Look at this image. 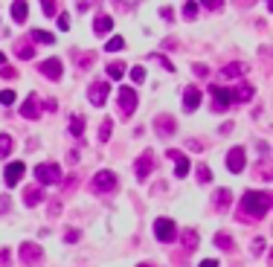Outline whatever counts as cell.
<instances>
[{
    "instance_id": "obj_1",
    "label": "cell",
    "mask_w": 273,
    "mask_h": 267,
    "mask_svg": "<svg viewBox=\"0 0 273 267\" xmlns=\"http://www.w3.org/2000/svg\"><path fill=\"white\" fill-rule=\"evenodd\" d=\"M241 209L250 218H264V215L270 212V195L267 192H247L241 197Z\"/></svg>"
},
{
    "instance_id": "obj_2",
    "label": "cell",
    "mask_w": 273,
    "mask_h": 267,
    "mask_svg": "<svg viewBox=\"0 0 273 267\" xmlns=\"http://www.w3.org/2000/svg\"><path fill=\"white\" fill-rule=\"evenodd\" d=\"M35 180L41 186H55V183H61V169H58V163H41L35 169Z\"/></svg>"
},
{
    "instance_id": "obj_3",
    "label": "cell",
    "mask_w": 273,
    "mask_h": 267,
    "mask_svg": "<svg viewBox=\"0 0 273 267\" xmlns=\"http://www.w3.org/2000/svg\"><path fill=\"white\" fill-rule=\"evenodd\" d=\"M117 189V174L113 171H96L93 174V192L96 195H110Z\"/></svg>"
},
{
    "instance_id": "obj_4",
    "label": "cell",
    "mask_w": 273,
    "mask_h": 267,
    "mask_svg": "<svg viewBox=\"0 0 273 267\" xmlns=\"http://www.w3.org/2000/svg\"><path fill=\"white\" fill-rule=\"evenodd\" d=\"M20 258H24V264L38 267L44 261V250L38 247V244H32V241H24V244H20Z\"/></svg>"
},
{
    "instance_id": "obj_5",
    "label": "cell",
    "mask_w": 273,
    "mask_h": 267,
    "mask_svg": "<svg viewBox=\"0 0 273 267\" xmlns=\"http://www.w3.org/2000/svg\"><path fill=\"white\" fill-rule=\"evenodd\" d=\"M154 235H157V241H174L177 238V224H174L172 218H157Z\"/></svg>"
},
{
    "instance_id": "obj_6",
    "label": "cell",
    "mask_w": 273,
    "mask_h": 267,
    "mask_svg": "<svg viewBox=\"0 0 273 267\" xmlns=\"http://www.w3.org/2000/svg\"><path fill=\"white\" fill-rule=\"evenodd\" d=\"M108 93H110L108 81H93L90 87H87V99H90V105H96V107H102L108 102Z\"/></svg>"
},
{
    "instance_id": "obj_7",
    "label": "cell",
    "mask_w": 273,
    "mask_h": 267,
    "mask_svg": "<svg viewBox=\"0 0 273 267\" xmlns=\"http://www.w3.org/2000/svg\"><path fill=\"white\" fill-rule=\"evenodd\" d=\"M119 110L125 116H131L136 110V90L134 87H125V84L119 87Z\"/></svg>"
},
{
    "instance_id": "obj_8",
    "label": "cell",
    "mask_w": 273,
    "mask_h": 267,
    "mask_svg": "<svg viewBox=\"0 0 273 267\" xmlns=\"http://www.w3.org/2000/svg\"><path fill=\"white\" fill-rule=\"evenodd\" d=\"M244 166H247V154H244V148H241V145L230 148V154H227V169L233 171V174H238V171H244Z\"/></svg>"
},
{
    "instance_id": "obj_9",
    "label": "cell",
    "mask_w": 273,
    "mask_h": 267,
    "mask_svg": "<svg viewBox=\"0 0 273 267\" xmlns=\"http://www.w3.org/2000/svg\"><path fill=\"white\" fill-rule=\"evenodd\" d=\"M200 99H203V93H200L195 84H189V87L183 90V110H189V114H192V110H198Z\"/></svg>"
},
{
    "instance_id": "obj_10",
    "label": "cell",
    "mask_w": 273,
    "mask_h": 267,
    "mask_svg": "<svg viewBox=\"0 0 273 267\" xmlns=\"http://www.w3.org/2000/svg\"><path fill=\"white\" fill-rule=\"evenodd\" d=\"M154 169V151H143L136 160V180H146Z\"/></svg>"
},
{
    "instance_id": "obj_11",
    "label": "cell",
    "mask_w": 273,
    "mask_h": 267,
    "mask_svg": "<svg viewBox=\"0 0 273 267\" xmlns=\"http://www.w3.org/2000/svg\"><path fill=\"white\" fill-rule=\"evenodd\" d=\"M169 160H174V174L177 177H186L189 174V157L177 148H169Z\"/></svg>"
},
{
    "instance_id": "obj_12",
    "label": "cell",
    "mask_w": 273,
    "mask_h": 267,
    "mask_svg": "<svg viewBox=\"0 0 273 267\" xmlns=\"http://www.w3.org/2000/svg\"><path fill=\"white\" fill-rule=\"evenodd\" d=\"M210 93H212V99H215V110H224L227 105H233V90L218 87V84H212Z\"/></svg>"
},
{
    "instance_id": "obj_13",
    "label": "cell",
    "mask_w": 273,
    "mask_h": 267,
    "mask_svg": "<svg viewBox=\"0 0 273 267\" xmlns=\"http://www.w3.org/2000/svg\"><path fill=\"white\" fill-rule=\"evenodd\" d=\"M24 171H27V166H24V163H9V166H6V171H3L6 186H18L20 177H24Z\"/></svg>"
},
{
    "instance_id": "obj_14",
    "label": "cell",
    "mask_w": 273,
    "mask_h": 267,
    "mask_svg": "<svg viewBox=\"0 0 273 267\" xmlns=\"http://www.w3.org/2000/svg\"><path fill=\"white\" fill-rule=\"evenodd\" d=\"M41 73H44V79L58 81L61 79V61H58V58H47V61H41Z\"/></svg>"
},
{
    "instance_id": "obj_15",
    "label": "cell",
    "mask_w": 273,
    "mask_h": 267,
    "mask_svg": "<svg viewBox=\"0 0 273 267\" xmlns=\"http://www.w3.org/2000/svg\"><path fill=\"white\" fill-rule=\"evenodd\" d=\"M20 116H27V119H38L41 116V102L35 96H29L24 105H20Z\"/></svg>"
},
{
    "instance_id": "obj_16",
    "label": "cell",
    "mask_w": 273,
    "mask_h": 267,
    "mask_svg": "<svg viewBox=\"0 0 273 267\" xmlns=\"http://www.w3.org/2000/svg\"><path fill=\"white\" fill-rule=\"evenodd\" d=\"M154 128H157L160 137H172V134H174V119H172V116H157Z\"/></svg>"
},
{
    "instance_id": "obj_17",
    "label": "cell",
    "mask_w": 273,
    "mask_h": 267,
    "mask_svg": "<svg viewBox=\"0 0 273 267\" xmlns=\"http://www.w3.org/2000/svg\"><path fill=\"white\" fill-rule=\"evenodd\" d=\"M110 29H113V18H110V15H99L96 24H93V32H96V35H108Z\"/></svg>"
},
{
    "instance_id": "obj_18",
    "label": "cell",
    "mask_w": 273,
    "mask_h": 267,
    "mask_svg": "<svg viewBox=\"0 0 273 267\" xmlns=\"http://www.w3.org/2000/svg\"><path fill=\"white\" fill-rule=\"evenodd\" d=\"M253 93H256V90L250 87V84H238V87L233 90V102H250Z\"/></svg>"
},
{
    "instance_id": "obj_19",
    "label": "cell",
    "mask_w": 273,
    "mask_h": 267,
    "mask_svg": "<svg viewBox=\"0 0 273 267\" xmlns=\"http://www.w3.org/2000/svg\"><path fill=\"white\" fill-rule=\"evenodd\" d=\"M12 18H15V24H24V20H27V0H15V3H12Z\"/></svg>"
},
{
    "instance_id": "obj_20",
    "label": "cell",
    "mask_w": 273,
    "mask_h": 267,
    "mask_svg": "<svg viewBox=\"0 0 273 267\" xmlns=\"http://www.w3.org/2000/svg\"><path fill=\"white\" fill-rule=\"evenodd\" d=\"M15 55L24 58V61H29V58L35 55V47H29V41H18V44H15Z\"/></svg>"
},
{
    "instance_id": "obj_21",
    "label": "cell",
    "mask_w": 273,
    "mask_h": 267,
    "mask_svg": "<svg viewBox=\"0 0 273 267\" xmlns=\"http://www.w3.org/2000/svg\"><path fill=\"white\" fill-rule=\"evenodd\" d=\"M224 76H227V79H238V76H244L247 73V64H238V61H233V64H227V67H224Z\"/></svg>"
},
{
    "instance_id": "obj_22",
    "label": "cell",
    "mask_w": 273,
    "mask_h": 267,
    "mask_svg": "<svg viewBox=\"0 0 273 267\" xmlns=\"http://www.w3.org/2000/svg\"><path fill=\"white\" fill-rule=\"evenodd\" d=\"M41 201H44V192H41L38 186L24 192V204H27V206H35V204H41Z\"/></svg>"
},
{
    "instance_id": "obj_23",
    "label": "cell",
    "mask_w": 273,
    "mask_h": 267,
    "mask_svg": "<svg viewBox=\"0 0 273 267\" xmlns=\"http://www.w3.org/2000/svg\"><path fill=\"white\" fill-rule=\"evenodd\" d=\"M180 238H183V247H186V250H195L200 244V238H198V232H195V230H183Z\"/></svg>"
},
{
    "instance_id": "obj_24",
    "label": "cell",
    "mask_w": 273,
    "mask_h": 267,
    "mask_svg": "<svg viewBox=\"0 0 273 267\" xmlns=\"http://www.w3.org/2000/svg\"><path fill=\"white\" fill-rule=\"evenodd\" d=\"M12 148H15L12 137H9V134H0V157H3V160H6V157L12 154Z\"/></svg>"
},
{
    "instance_id": "obj_25",
    "label": "cell",
    "mask_w": 273,
    "mask_h": 267,
    "mask_svg": "<svg viewBox=\"0 0 273 267\" xmlns=\"http://www.w3.org/2000/svg\"><path fill=\"white\" fill-rule=\"evenodd\" d=\"M125 70H128V67L122 61H110L108 64V76H110V79H122V76H125Z\"/></svg>"
},
{
    "instance_id": "obj_26",
    "label": "cell",
    "mask_w": 273,
    "mask_h": 267,
    "mask_svg": "<svg viewBox=\"0 0 273 267\" xmlns=\"http://www.w3.org/2000/svg\"><path fill=\"white\" fill-rule=\"evenodd\" d=\"M70 134H73V137H82L84 134V116L76 114L73 119H70Z\"/></svg>"
},
{
    "instance_id": "obj_27",
    "label": "cell",
    "mask_w": 273,
    "mask_h": 267,
    "mask_svg": "<svg viewBox=\"0 0 273 267\" xmlns=\"http://www.w3.org/2000/svg\"><path fill=\"white\" fill-rule=\"evenodd\" d=\"M29 41H41V44H53L55 35H50V32H44V29H32V35H29Z\"/></svg>"
},
{
    "instance_id": "obj_28",
    "label": "cell",
    "mask_w": 273,
    "mask_h": 267,
    "mask_svg": "<svg viewBox=\"0 0 273 267\" xmlns=\"http://www.w3.org/2000/svg\"><path fill=\"white\" fill-rule=\"evenodd\" d=\"M215 247H221V250H233L236 244H233V238H230L227 232H215Z\"/></svg>"
},
{
    "instance_id": "obj_29",
    "label": "cell",
    "mask_w": 273,
    "mask_h": 267,
    "mask_svg": "<svg viewBox=\"0 0 273 267\" xmlns=\"http://www.w3.org/2000/svg\"><path fill=\"white\" fill-rule=\"evenodd\" d=\"M93 61H96V55H93V53H82V55L76 53V64H79L82 70H87V67H90Z\"/></svg>"
},
{
    "instance_id": "obj_30",
    "label": "cell",
    "mask_w": 273,
    "mask_h": 267,
    "mask_svg": "<svg viewBox=\"0 0 273 267\" xmlns=\"http://www.w3.org/2000/svg\"><path fill=\"white\" fill-rule=\"evenodd\" d=\"M215 206H218V209H227L230 206V192L227 189H218V192H215Z\"/></svg>"
},
{
    "instance_id": "obj_31",
    "label": "cell",
    "mask_w": 273,
    "mask_h": 267,
    "mask_svg": "<svg viewBox=\"0 0 273 267\" xmlns=\"http://www.w3.org/2000/svg\"><path fill=\"white\" fill-rule=\"evenodd\" d=\"M183 15H186V20H195V18H198V3H195V0H186Z\"/></svg>"
},
{
    "instance_id": "obj_32",
    "label": "cell",
    "mask_w": 273,
    "mask_h": 267,
    "mask_svg": "<svg viewBox=\"0 0 273 267\" xmlns=\"http://www.w3.org/2000/svg\"><path fill=\"white\" fill-rule=\"evenodd\" d=\"M41 9H44L47 18H53L55 12H58V3H55V0H41Z\"/></svg>"
},
{
    "instance_id": "obj_33",
    "label": "cell",
    "mask_w": 273,
    "mask_h": 267,
    "mask_svg": "<svg viewBox=\"0 0 273 267\" xmlns=\"http://www.w3.org/2000/svg\"><path fill=\"white\" fill-rule=\"evenodd\" d=\"M110 131H113V122H110V119H105V122H102V128H99V140H102V143H105V140H110Z\"/></svg>"
},
{
    "instance_id": "obj_34",
    "label": "cell",
    "mask_w": 273,
    "mask_h": 267,
    "mask_svg": "<svg viewBox=\"0 0 273 267\" xmlns=\"http://www.w3.org/2000/svg\"><path fill=\"white\" fill-rule=\"evenodd\" d=\"M131 81H134V84H143V81H146V70H143V67H131Z\"/></svg>"
},
{
    "instance_id": "obj_35",
    "label": "cell",
    "mask_w": 273,
    "mask_h": 267,
    "mask_svg": "<svg viewBox=\"0 0 273 267\" xmlns=\"http://www.w3.org/2000/svg\"><path fill=\"white\" fill-rule=\"evenodd\" d=\"M122 47H125V41L117 35V38H110V41H108V47H105V50H108V53H119Z\"/></svg>"
},
{
    "instance_id": "obj_36",
    "label": "cell",
    "mask_w": 273,
    "mask_h": 267,
    "mask_svg": "<svg viewBox=\"0 0 273 267\" xmlns=\"http://www.w3.org/2000/svg\"><path fill=\"white\" fill-rule=\"evenodd\" d=\"M198 180H200V183H210V180H212V171L207 169L203 163H200V166H198Z\"/></svg>"
},
{
    "instance_id": "obj_37",
    "label": "cell",
    "mask_w": 273,
    "mask_h": 267,
    "mask_svg": "<svg viewBox=\"0 0 273 267\" xmlns=\"http://www.w3.org/2000/svg\"><path fill=\"white\" fill-rule=\"evenodd\" d=\"M0 105H15V90H3L0 93Z\"/></svg>"
},
{
    "instance_id": "obj_38",
    "label": "cell",
    "mask_w": 273,
    "mask_h": 267,
    "mask_svg": "<svg viewBox=\"0 0 273 267\" xmlns=\"http://www.w3.org/2000/svg\"><path fill=\"white\" fill-rule=\"evenodd\" d=\"M148 61H157V64H163V67H166V70H174V67H172V61H169V58H163V55H148Z\"/></svg>"
},
{
    "instance_id": "obj_39",
    "label": "cell",
    "mask_w": 273,
    "mask_h": 267,
    "mask_svg": "<svg viewBox=\"0 0 273 267\" xmlns=\"http://www.w3.org/2000/svg\"><path fill=\"white\" fill-rule=\"evenodd\" d=\"M58 29H61V32H67V29H70V15H67V12H61V15H58Z\"/></svg>"
},
{
    "instance_id": "obj_40",
    "label": "cell",
    "mask_w": 273,
    "mask_h": 267,
    "mask_svg": "<svg viewBox=\"0 0 273 267\" xmlns=\"http://www.w3.org/2000/svg\"><path fill=\"white\" fill-rule=\"evenodd\" d=\"M192 70H195V76H200V79H207V76H210V67H207V64H195Z\"/></svg>"
},
{
    "instance_id": "obj_41",
    "label": "cell",
    "mask_w": 273,
    "mask_h": 267,
    "mask_svg": "<svg viewBox=\"0 0 273 267\" xmlns=\"http://www.w3.org/2000/svg\"><path fill=\"white\" fill-rule=\"evenodd\" d=\"M64 241H67V244L79 241V232H76V230H64Z\"/></svg>"
},
{
    "instance_id": "obj_42",
    "label": "cell",
    "mask_w": 273,
    "mask_h": 267,
    "mask_svg": "<svg viewBox=\"0 0 273 267\" xmlns=\"http://www.w3.org/2000/svg\"><path fill=\"white\" fill-rule=\"evenodd\" d=\"M12 253H9V250H0V267H9V261H12Z\"/></svg>"
},
{
    "instance_id": "obj_43",
    "label": "cell",
    "mask_w": 273,
    "mask_h": 267,
    "mask_svg": "<svg viewBox=\"0 0 273 267\" xmlns=\"http://www.w3.org/2000/svg\"><path fill=\"white\" fill-rule=\"evenodd\" d=\"M0 76H3V79H15V76H18V70H12V67H3V70H0Z\"/></svg>"
},
{
    "instance_id": "obj_44",
    "label": "cell",
    "mask_w": 273,
    "mask_h": 267,
    "mask_svg": "<svg viewBox=\"0 0 273 267\" xmlns=\"http://www.w3.org/2000/svg\"><path fill=\"white\" fill-rule=\"evenodd\" d=\"M207 9H221V0H200Z\"/></svg>"
},
{
    "instance_id": "obj_45",
    "label": "cell",
    "mask_w": 273,
    "mask_h": 267,
    "mask_svg": "<svg viewBox=\"0 0 273 267\" xmlns=\"http://www.w3.org/2000/svg\"><path fill=\"white\" fill-rule=\"evenodd\" d=\"M262 247H264V238H256V241H253V253H256V256L262 253Z\"/></svg>"
},
{
    "instance_id": "obj_46",
    "label": "cell",
    "mask_w": 273,
    "mask_h": 267,
    "mask_svg": "<svg viewBox=\"0 0 273 267\" xmlns=\"http://www.w3.org/2000/svg\"><path fill=\"white\" fill-rule=\"evenodd\" d=\"M9 197H6V195H3V197H0V215H3V212H6V209H9Z\"/></svg>"
},
{
    "instance_id": "obj_47",
    "label": "cell",
    "mask_w": 273,
    "mask_h": 267,
    "mask_svg": "<svg viewBox=\"0 0 273 267\" xmlns=\"http://www.w3.org/2000/svg\"><path fill=\"white\" fill-rule=\"evenodd\" d=\"M160 15H163V18H166V20H174V12H172V9H169V6H163V9H160Z\"/></svg>"
},
{
    "instance_id": "obj_48",
    "label": "cell",
    "mask_w": 273,
    "mask_h": 267,
    "mask_svg": "<svg viewBox=\"0 0 273 267\" xmlns=\"http://www.w3.org/2000/svg\"><path fill=\"white\" fill-rule=\"evenodd\" d=\"M61 212V204H58V201H53V204H50V215H58Z\"/></svg>"
},
{
    "instance_id": "obj_49",
    "label": "cell",
    "mask_w": 273,
    "mask_h": 267,
    "mask_svg": "<svg viewBox=\"0 0 273 267\" xmlns=\"http://www.w3.org/2000/svg\"><path fill=\"white\" fill-rule=\"evenodd\" d=\"M200 267H218V261H215V258H203V261H200Z\"/></svg>"
},
{
    "instance_id": "obj_50",
    "label": "cell",
    "mask_w": 273,
    "mask_h": 267,
    "mask_svg": "<svg viewBox=\"0 0 273 267\" xmlns=\"http://www.w3.org/2000/svg\"><path fill=\"white\" fill-rule=\"evenodd\" d=\"M44 107H47V110H55L58 105H55V99H47V102H44Z\"/></svg>"
},
{
    "instance_id": "obj_51",
    "label": "cell",
    "mask_w": 273,
    "mask_h": 267,
    "mask_svg": "<svg viewBox=\"0 0 273 267\" xmlns=\"http://www.w3.org/2000/svg\"><path fill=\"white\" fill-rule=\"evenodd\" d=\"M136 267H154V264H136Z\"/></svg>"
},
{
    "instance_id": "obj_52",
    "label": "cell",
    "mask_w": 273,
    "mask_h": 267,
    "mask_svg": "<svg viewBox=\"0 0 273 267\" xmlns=\"http://www.w3.org/2000/svg\"><path fill=\"white\" fill-rule=\"evenodd\" d=\"M3 61H6V58H3V53H0V64H3Z\"/></svg>"
},
{
    "instance_id": "obj_53",
    "label": "cell",
    "mask_w": 273,
    "mask_h": 267,
    "mask_svg": "<svg viewBox=\"0 0 273 267\" xmlns=\"http://www.w3.org/2000/svg\"><path fill=\"white\" fill-rule=\"evenodd\" d=\"M264 3H267V6H270V0H264Z\"/></svg>"
}]
</instances>
